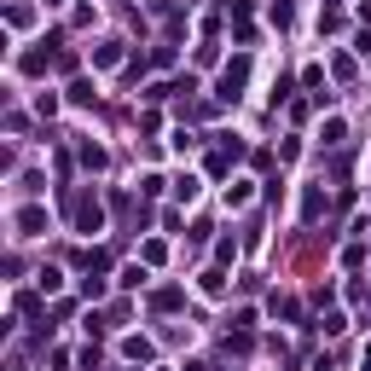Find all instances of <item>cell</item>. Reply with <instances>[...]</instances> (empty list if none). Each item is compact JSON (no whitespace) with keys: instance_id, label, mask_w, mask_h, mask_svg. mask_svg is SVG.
<instances>
[{"instance_id":"6da1fadb","label":"cell","mask_w":371,"mask_h":371,"mask_svg":"<svg viewBox=\"0 0 371 371\" xmlns=\"http://www.w3.org/2000/svg\"><path fill=\"white\" fill-rule=\"evenodd\" d=\"M99 220H105L99 203H93V198H76V226H81V232H99Z\"/></svg>"}]
</instances>
